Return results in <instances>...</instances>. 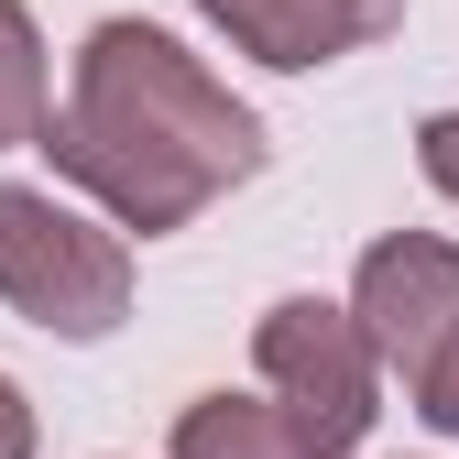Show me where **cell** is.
<instances>
[{
	"label": "cell",
	"instance_id": "cell-1",
	"mask_svg": "<svg viewBox=\"0 0 459 459\" xmlns=\"http://www.w3.org/2000/svg\"><path fill=\"white\" fill-rule=\"evenodd\" d=\"M55 153V176L88 186L99 219L143 230V241H164V230H186L208 197L230 186H252L263 176V121H252V99H230L197 55L164 33V22H99L77 44V77H66V109H44V132Z\"/></svg>",
	"mask_w": 459,
	"mask_h": 459
},
{
	"label": "cell",
	"instance_id": "cell-2",
	"mask_svg": "<svg viewBox=\"0 0 459 459\" xmlns=\"http://www.w3.org/2000/svg\"><path fill=\"white\" fill-rule=\"evenodd\" d=\"M0 307L44 339H109L132 317V241L55 186H0Z\"/></svg>",
	"mask_w": 459,
	"mask_h": 459
},
{
	"label": "cell",
	"instance_id": "cell-3",
	"mask_svg": "<svg viewBox=\"0 0 459 459\" xmlns=\"http://www.w3.org/2000/svg\"><path fill=\"white\" fill-rule=\"evenodd\" d=\"M252 372H263L273 427L307 459H351L372 437V416H383V361L361 351L339 296H273L263 328H252Z\"/></svg>",
	"mask_w": 459,
	"mask_h": 459
},
{
	"label": "cell",
	"instance_id": "cell-4",
	"mask_svg": "<svg viewBox=\"0 0 459 459\" xmlns=\"http://www.w3.org/2000/svg\"><path fill=\"white\" fill-rule=\"evenodd\" d=\"M351 328H361V351L383 372H427L437 361V339L459 328V241H437V230H383V241L361 252L351 273Z\"/></svg>",
	"mask_w": 459,
	"mask_h": 459
},
{
	"label": "cell",
	"instance_id": "cell-5",
	"mask_svg": "<svg viewBox=\"0 0 459 459\" xmlns=\"http://www.w3.org/2000/svg\"><path fill=\"white\" fill-rule=\"evenodd\" d=\"M197 12L252 55V66H284V77H307V66H339V55H361V22L339 12V0H197Z\"/></svg>",
	"mask_w": 459,
	"mask_h": 459
},
{
	"label": "cell",
	"instance_id": "cell-6",
	"mask_svg": "<svg viewBox=\"0 0 459 459\" xmlns=\"http://www.w3.org/2000/svg\"><path fill=\"white\" fill-rule=\"evenodd\" d=\"M176 459H307V448L273 427L263 394H197L176 416Z\"/></svg>",
	"mask_w": 459,
	"mask_h": 459
},
{
	"label": "cell",
	"instance_id": "cell-7",
	"mask_svg": "<svg viewBox=\"0 0 459 459\" xmlns=\"http://www.w3.org/2000/svg\"><path fill=\"white\" fill-rule=\"evenodd\" d=\"M55 109V77H44V33L22 0H0V153H22Z\"/></svg>",
	"mask_w": 459,
	"mask_h": 459
},
{
	"label": "cell",
	"instance_id": "cell-8",
	"mask_svg": "<svg viewBox=\"0 0 459 459\" xmlns=\"http://www.w3.org/2000/svg\"><path fill=\"white\" fill-rule=\"evenodd\" d=\"M405 394H416V416H427L437 437H459V328L437 339V361H427V372H416Z\"/></svg>",
	"mask_w": 459,
	"mask_h": 459
},
{
	"label": "cell",
	"instance_id": "cell-9",
	"mask_svg": "<svg viewBox=\"0 0 459 459\" xmlns=\"http://www.w3.org/2000/svg\"><path fill=\"white\" fill-rule=\"evenodd\" d=\"M416 164H427V186H437V197H459V109L416 121Z\"/></svg>",
	"mask_w": 459,
	"mask_h": 459
},
{
	"label": "cell",
	"instance_id": "cell-10",
	"mask_svg": "<svg viewBox=\"0 0 459 459\" xmlns=\"http://www.w3.org/2000/svg\"><path fill=\"white\" fill-rule=\"evenodd\" d=\"M0 459H33V405H22L12 372H0Z\"/></svg>",
	"mask_w": 459,
	"mask_h": 459
},
{
	"label": "cell",
	"instance_id": "cell-11",
	"mask_svg": "<svg viewBox=\"0 0 459 459\" xmlns=\"http://www.w3.org/2000/svg\"><path fill=\"white\" fill-rule=\"evenodd\" d=\"M339 12H351V22H361V44H383L394 22H405V0H339Z\"/></svg>",
	"mask_w": 459,
	"mask_h": 459
}]
</instances>
